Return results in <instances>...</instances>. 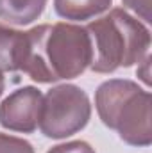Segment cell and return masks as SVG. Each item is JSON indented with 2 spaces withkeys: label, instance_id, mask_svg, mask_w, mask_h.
I'll use <instances>...</instances> for the list:
<instances>
[{
  "label": "cell",
  "instance_id": "cell-3",
  "mask_svg": "<svg viewBox=\"0 0 152 153\" xmlns=\"http://www.w3.org/2000/svg\"><path fill=\"white\" fill-rule=\"evenodd\" d=\"M95 107L102 123L118 132L120 139L131 146H149L150 93L127 78H113L99 85Z\"/></svg>",
  "mask_w": 152,
  "mask_h": 153
},
{
  "label": "cell",
  "instance_id": "cell-11",
  "mask_svg": "<svg viewBox=\"0 0 152 153\" xmlns=\"http://www.w3.org/2000/svg\"><path fill=\"white\" fill-rule=\"evenodd\" d=\"M122 4L131 9L140 20L150 23V0H122Z\"/></svg>",
  "mask_w": 152,
  "mask_h": 153
},
{
  "label": "cell",
  "instance_id": "cell-10",
  "mask_svg": "<svg viewBox=\"0 0 152 153\" xmlns=\"http://www.w3.org/2000/svg\"><path fill=\"white\" fill-rule=\"evenodd\" d=\"M47 153H95V150L86 141H70L50 148Z\"/></svg>",
  "mask_w": 152,
  "mask_h": 153
},
{
  "label": "cell",
  "instance_id": "cell-6",
  "mask_svg": "<svg viewBox=\"0 0 152 153\" xmlns=\"http://www.w3.org/2000/svg\"><path fill=\"white\" fill-rule=\"evenodd\" d=\"M113 5V0H54L56 13L72 22L93 20L106 13Z\"/></svg>",
  "mask_w": 152,
  "mask_h": 153
},
{
  "label": "cell",
  "instance_id": "cell-12",
  "mask_svg": "<svg viewBox=\"0 0 152 153\" xmlns=\"http://www.w3.org/2000/svg\"><path fill=\"white\" fill-rule=\"evenodd\" d=\"M4 87H5V80H4L2 71H0V96H2V93H4Z\"/></svg>",
  "mask_w": 152,
  "mask_h": 153
},
{
  "label": "cell",
  "instance_id": "cell-7",
  "mask_svg": "<svg viewBox=\"0 0 152 153\" xmlns=\"http://www.w3.org/2000/svg\"><path fill=\"white\" fill-rule=\"evenodd\" d=\"M48 0H0V20L13 25H29L38 20Z\"/></svg>",
  "mask_w": 152,
  "mask_h": 153
},
{
  "label": "cell",
  "instance_id": "cell-4",
  "mask_svg": "<svg viewBox=\"0 0 152 153\" xmlns=\"http://www.w3.org/2000/svg\"><path fill=\"white\" fill-rule=\"evenodd\" d=\"M91 117L88 94L74 84H61L43 94L39 130L50 139H66L81 132Z\"/></svg>",
  "mask_w": 152,
  "mask_h": 153
},
{
  "label": "cell",
  "instance_id": "cell-8",
  "mask_svg": "<svg viewBox=\"0 0 152 153\" xmlns=\"http://www.w3.org/2000/svg\"><path fill=\"white\" fill-rule=\"evenodd\" d=\"M22 32L0 23V71H16V53Z\"/></svg>",
  "mask_w": 152,
  "mask_h": 153
},
{
  "label": "cell",
  "instance_id": "cell-2",
  "mask_svg": "<svg viewBox=\"0 0 152 153\" xmlns=\"http://www.w3.org/2000/svg\"><path fill=\"white\" fill-rule=\"evenodd\" d=\"M84 29L91 43L90 68L95 73H113L118 68L140 64L149 55V27L122 7L111 9Z\"/></svg>",
  "mask_w": 152,
  "mask_h": 153
},
{
  "label": "cell",
  "instance_id": "cell-1",
  "mask_svg": "<svg viewBox=\"0 0 152 153\" xmlns=\"http://www.w3.org/2000/svg\"><path fill=\"white\" fill-rule=\"evenodd\" d=\"M91 62V43L84 27L74 23L38 25L22 32L16 71L34 82L52 84L81 76Z\"/></svg>",
  "mask_w": 152,
  "mask_h": 153
},
{
  "label": "cell",
  "instance_id": "cell-9",
  "mask_svg": "<svg viewBox=\"0 0 152 153\" xmlns=\"http://www.w3.org/2000/svg\"><path fill=\"white\" fill-rule=\"evenodd\" d=\"M0 153H34V148L25 139L0 134Z\"/></svg>",
  "mask_w": 152,
  "mask_h": 153
},
{
  "label": "cell",
  "instance_id": "cell-5",
  "mask_svg": "<svg viewBox=\"0 0 152 153\" xmlns=\"http://www.w3.org/2000/svg\"><path fill=\"white\" fill-rule=\"evenodd\" d=\"M43 93L38 87L25 85L11 93L0 103V125L11 132L32 134L39 125Z\"/></svg>",
  "mask_w": 152,
  "mask_h": 153
}]
</instances>
